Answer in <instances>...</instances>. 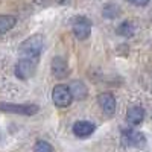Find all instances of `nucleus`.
<instances>
[{"label":"nucleus","instance_id":"obj_1","mask_svg":"<svg viewBox=\"0 0 152 152\" xmlns=\"http://www.w3.org/2000/svg\"><path fill=\"white\" fill-rule=\"evenodd\" d=\"M44 47V38L40 34H35L29 37L26 41H23L20 46V52L28 56V58H38V55L41 53V50Z\"/></svg>","mask_w":152,"mask_h":152},{"label":"nucleus","instance_id":"obj_2","mask_svg":"<svg viewBox=\"0 0 152 152\" xmlns=\"http://www.w3.org/2000/svg\"><path fill=\"white\" fill-rule=\"evenodd\" d=\"M38 58H28L24 56L15 64V76L18 79H29L31 76L35 73L37 66H38Z\"/></svg>","mask_w":152,"mask_h":152},{"label":"nucleus","instance_id":"obj_3","mask_svg":"<svg viewBox=\"0 0 152 152\" xmlns=\"http://www.w3.org/2000/svg\"><path fill=\"white\" fill-rule=\"evenodd\" d=\"M72 91L67 85H55V88L52 90V100L55 107L58 108H66L72 104Z\"/></svg>","mask_w":152,"mask_h":152},{"label":"nucleus","instance_id":"obj_4","mask_svg":"<svg viewBox=\"0 0 152 152\" xmlns=\"http://www.w3.org/2000/svg\"><path fill=\"white\" fill-rule=\"evenodd\" d=\"M122 143L125 146L143 148L146 145V137L143 135V132H138L134 129H123L122 131Z\"/></svg>","mask_w":152,"mask_h":152},{"label":"nucleus","instance_id":"obj_5","mask_svg":"<svg viewBox=\"0 0 152 152\" xmlns=\"http://www.w3.org/2000/svg\"><path fill=\"white\" fill-rule=\"evenodd\" d=\"M0 110L5 113H15V114H24V116H32L38 113V105L24 104V105H15V104H5L0 102Z\"/></svg>","mask_w":152,"mask_h":152},{"label":"nucleus","instance_id":"obj_6","mask_svg":"<svg viewBox=\"0 0 152 152\" xmlns=\"http://www.w3.org/2000/svg\"><path fill=\"white\" fill-rule=\"evenodd\" d=\"M73 34L79 40H87L91 34V21L87 17H76L73 20Z\"/></svg>","mask_w":152,"mask_h":152},{"label":"nucleus","instance_id":"obj_7","mask_svg":"<svg viewBox=\"0 0 152 152\" xmlns=\"http://www.w3.org/2000/svg\"><path fill=\"white\" fill-rule=\"evenodd\" d=\"M97 102L107 116H113L114 111H116V99L111 93H100L97 96Z\"/></svg>","mask_w":152,"mask_h":152},{"label":"nucleus","instance_id":"obj_8","mask_svg":"<svg viewBox=\"0 0 152 152\" xmlns=\"http://www.w3.org/2000/svg\"><path fill=\"white\" fill-rule=\"evenodd\" d=\"M94 123L88 122V120H79L73 125V134L79 138H85V137H90L94 132Z\"/></svg>","mask_w":152,"mask_h":152},{"label":"nucleus","instance_id":"obj_9","mask_svg":"<svg viewBox=\"0 0 152 152\" xmlns=\"http://www.w3.org/2000/svg\"><path fill=\"white\" fill-rule=\"evenodd\" d=\"M52 73H53V76H56V78H59V79H62V78L67 76L69 66H67V62H66L64 58H61V56L53 58V61H52Z\"/></svg>","mask_w":152,"mask_h":152},{"label":"nucleus","instance_id":"obj_10","mask_svg":"<svg viewBox=\"0 0 152 152\" xmlns=\"http://www.w3.org/2000/svg\"><path fill=\"white\" fill-rule=\"evenodd\" d=\"M145 119V110L140 107H131L126 113V120L131 125H140Z\"/></svg>","mask_w":152,"mask_h":152},{"label":"nucleus","instance_id":"obj_11","mask_svg":"<svg viewBox=\"0 0 152 152\" xmlns=\"http://www.w3.org/2000/svg\"><path fill=\"white\" fill-rule=\"evenodd\" d=\"M69 88H70V91H72V96L76 97V99H84L87 96V87L81 81H73Z\"/></svg>","mask_w":152,"mask_h":152},{"label":"nucleus","instance_id":"obj_12","mask_svg":"<svg viewBox=\"0 0 152 152\" xmlns=\"http://www.w3.org/2000/svg\"><path fill=\"white\" fill-rule=\"evenodd\" d=\"M15 17L14 15H0V35L6 34L9 29L15 26Z\"/></svg>","mask_w":152,"mask_h":152},{"label":"nucleus","instance_id":"obj_13","mask_svg":"<svg viewBox=\"0 0 152 152\" xmlns=\"http://www.w3.org/2000/svg\"><path fill=\"white\" fill-rule=\"evenodd\" d=\"M117 34L122 35V37H126V38L132 37L134 35V24L131 21H123L117 28Z\"/></svg>","mask_w":152,"mask_h":152},{"label":"nucleus","instance_id":"obj_14","mask_svg":"<svg viewBox=\"0 0 152 152\" xmlns=\"http://www.w3.org/2000/svg\"><path fill=\"white\" fill-rule=\"evenodd\" d=\"M119 14H120V9L116 5H107L104 8V17L107 18H116Z\"/></svg>","mask_w":152,"mask_h":152},{"label":"nucleus","instance_id":"obj_15","mask_svg":"<svg viewBox=\"0 0 152 152\" xmlns=\"http://www.w3.org/2000/svg\"><path fill=\"white\" fill-rule=\"evenodd\" d=\"M35 152H53L52 146L44 140H38L35 143Z\"/></svg>","mask_w":152,"mask_h":152},{"label":"nucleus","instance_id":"obj_16","mask_svg":"<svg viewBox=\"0 0 152 152\" xmlns=\"http://www.w3.org/2000/svg\"><path fill=\"white\" fill-rule=\"evenodd\" d=\"M131 5H135V6H146L149 3V0H128Z\"/></svg>","mask_w":152,"mask_h":152}]
</instances>
